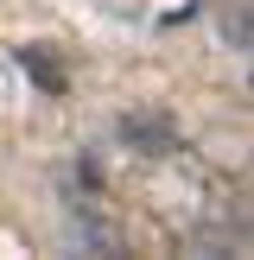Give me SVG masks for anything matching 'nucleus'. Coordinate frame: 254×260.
I'll use <instances>...</instances> for the list:
<instances>
[{
  "label": "nucleus",
  "instance_id": "1",
  "mask_svg": "<svg viewBox=\"0 0 254 260\" xmlns=\"http://www.w3.org/2000/svg\"><path fill=\"white\" fill-rule=\"evenodd\" d=\"M121 146L140 152V159H172L178 146H184V134H178V114L159 108V102H146V108H127L121 114Z\"/></svg>",
  "mask_w": 254,
  "mask_h": 260
},
{
  "label": "nucleus",
  "instance_id": "2",
  "mask_svg": "<svg viewBox=\"0 0 254 260\" xmlns=\"http://www.w3.org/2000/svg\"><path fill=\"white\" fill-rule=\"evenodd\" d=\"M216 25H223V38L235 51H248V7L241 0H216Z\"/></svg>",
  "mask_w": 254,
  "mask_h": 260
},
{
  "label": "nucleus",
  "instance_id": "3",
  "mask_svg": "<svg viewBox=\"0 0 254 260\" xmlns=\"http://www.w3.org/2000/svg\"><path fill=\"white\" fill-rule=\"evenodd\" d=\"M19 57H25V70H32V76H38V83H45V89H51V95H57V89H64V70H57V57H51V51H45V45H25V51H19Z\"/></svg>",
  "mask_w": 254,
  "mask_h": 260
}]
</instances>
